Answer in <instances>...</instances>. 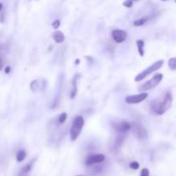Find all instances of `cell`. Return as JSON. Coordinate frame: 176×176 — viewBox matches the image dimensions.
<instances>
[{
	"mask_svg": "<svg viewBox=\"0 0 176 176\" xmlns=\"http://www.w3.org/2000/svg\"><path fill=\"white\" fill-rule=\"evenodd\" d=\"M172 102H173V95H172L171 92L168 91L165 94L162 101H161L159 103H157L156 106L154 107L155 113L156 114H158V115L164 114L170 108V107L172 105Z\"/></svg>",
	"mask_w": 176,
	"mask_h": 176,
	"instance_id": "cell-1",
	"label": "cell"
},
{
	"mask_svg": "<svg viewBox=\"0 0 176 176\" xmlns=\"http://www.w3.org/2000/svg\"><path fill=\"white\" fill-rule=\"evenodd\" d=\"M83 126H84L83 118L80 115L76 116L72 122V125L71 126V129H70V137H71L72 141H75L77 139V137H79V135L82 132V129H83Z\"/></svg>",
	"mask_w": 176,
	"mask_h": 176,
	"instance_id": "cell-2",
	"label": "cell"
},
{
	"mask_svg": "<svg viewBox=\"0 0 176 176\" xmlns=\"http://www.w3.org/2000/svg\"><path fill=\"white\" fill-rule=\"evenodd\" d=\"M163 64H164V61L161 60H161L156 61V62H155L153 65H151L150 66H149L144 71H143L142 72L137 74V75L136 76V77H135V81H136V82H140V81H142L143 79H144L149 75H150L151 73L155 72L156 71L159 70L161 66L163 65Z\"/></svg>",
	"mask_w": 176,
	"mask_h": 176,
	"instance_id": "cell-3",
	"label": "cell"
},
{
	"mask_svg": "<svg viewBox=\"0 0 176 176\" xmlns=\"http://www.w3.org/2000/svg\"><path fill=\"white\" fill-rule=\"evenodd\" d=\"M163 75L161 73L156 74L150 80L147 81L146 83H144V84H142L139 88H138V91H140L141 93H144V91H148L149 89H152L155 87H156L162 80Z\"/></svg>",
	"mask_w": 176,
	"mask_h": 176,
	"instance_id": "cell-4",
	"label": "cell"
},
{
	"mask_svg": "<svg viewBox=\"0 0 176 176\" xmlns=\"http://www.w3.org/2000/svg\"><path fill=\"white\" fill-rule=\"evenodd\" d=\"M132 130L135 137L139 140H144L147 138V132L144 127L139 123H133L132 124Z\"/></svg>",
	"mask_w": 176,
	"mask_h": 176,
	"instance_id": "cell-5",
	"label": "cell"
},
{
	"mask_svg": "<svg viewBox=\"0 0 176 176\" xmlns=\"http://www.w3.org/2000/svg\"><path fill=\"white\" fill-rule=\"evenodd\" d=\"M148 97V94L146 92L140 93L138 95H130L125 98V102L127 104H138L144 102Z\"/></svg>",
	"mask_w": 176,
	"mask_h": 176,
	"instance_id": "cell-6",
	"label": "cell"
},
{
	"mask_svg": "<svg viewBox=\"0 0 176 176\" xmlns=\"http://www.w3.org/2000/svg\"><path fill=\"white\" fill-rule=\"evenodd\" d=\"M105 160V156L102 154H94L91 156H88V157L85 160V164L86 166L90 167L93 165H96V164H101Z\"/></svg>",
	"mask_w": 176,
	"mask_h": 176,
	"instance_id": "cell-7",
	"label": "cell"
},
{
	"mask_svg": "<svg viewBox=\"0 0 176 176\" xmlns=\"http://www.w3.org/2000/svg\"><path fill=\"white\" fill-rule=\"evenodd\" d=\"M114 128L117 131L118 133H126L131 128H132V125L126 121V120H121L119 122H114V124H112Z\"/></svg>",
	"mask_w": 176,
	"mask_h": 176,
	"instance_id": "cell-8",
	"label": "cell"
},
{
	"mask_svg": "<svg viewBox=\"0 0 176 176\" xmlns=\"http://www.w3.org/2000/svg\"><path fill=\"white\" fill-rule=\"evenodd\" d=\"M127 34L125 30L114 29L112 31V37L116 43H123L126 39Z\"/></svg>",
	"mask_w": 176,
	"mask_h": 176,
	"instance_id": "cell-9",
	"label": "cell"
},
{
	"mask_svg": "<svg viewBox=\"0 0 176 176\" xmlns=\"http://www.w3.org/2000/svg\"><path fill=\"white\" fill-rule=\"evenodd\" d=\"M46 84V82L44 79H35L31 82L30 83V89L33 92H38L42 91L45 89V86Z\"/></svg>",
	"mask_w": 176,
	"mask_h": 176,
	"instance_id": "cell-10",
	"label": "cell"
},
{
	"mask_svg": "<svg viewBox=\"0 0 176 176\" xmlns=\"http://www.w3.org/2000/svg\"><path fill=\"white\" fill-rule=\"evenodd\" d=\"M79 75L78 74H76L75 76L72 79V89H71V93H70V97L71 99H74L77 94V83H76V80L78 78Z\"/></svg>",
	"mask_w": 176,
	"mask_h": 176,
	"instance_id": "cell-11",
	"label": "cell"
},
{
	"mask_svg": "<svg viewBox=\"0 0 176 176\" xmlns=\"http://www.w3.org/2000/svg\"><path fill=\"white\" fill-rule=\"evenodd\" d=\"M53 38L56 43H62L65 41V35L61 31H55L53 34Z\"/></svg>",
	"mask_w": 176,
	"mask_h": 176,
	"instance_id": "cell-12",
	"label": "cell"
},
{
	"mask_svg": "<svg viewBox=\"0 0 176 176\" xmlns=\"http://www.w3.org/2000/svg\"><path fill=\"white\" fill-rule=\"evenodd\" d=\"M125 139H126V134L125 133H118L116 139H115V144H114L115 149H119L121 146L122 144L124 143Z\"/></svg>",
	"mask_w": 176,
	"mask_h": 176,
	"instance_id": "cell-13",
	"label": "cell"
},
{
	"mask_svg": "<svg viewBox=\"0 0 176 176\" xmlns=\"http://www.w3.org/2000/svg\"><path fill=\"white\" fill-rule=\"evenodd\" d=\"M32 162H29L28 163L27 165H25L20 171V174H19V176H26L30 172L31 168H32Z\"/></svg>",
	"mask_w": 176,
	"mask_h": 176,
	"instance_id": "cell-14",
	"label": "cell"
},
{
	"mask_svg": "<svg viewBox=\"0 0 176 176\" xmlns=\"http://www.w3.org/2000/svg\"><path fill=\"white\" fill-rule=\"evenodd\" d=\"M136 44H137V51L140 54L141 57L144 56V42L143 40H137L136 41Z\"/></svg>",
	"mask_w": 176,
	"mask_h": 176,
	"instance_id": "cell-15",
	"label": "cell"
},
{
	"mask_svg": "<svg viewBox=\"0 0 176 176\" xmlns=\"http://www.w3.org/2000/svg\"><path fill=\"white\" fill-rule=\"evenodd\" d=\"M102 170V168L101 167V165H93V166H90V171H91L90 174H92V175H97Z\"/></svg>",
	"mask_w": 176,
	"mask_h": 176,
	"instance_id": "cell-16",
	"label": "cell"
},
{
	"mask_svg": "<svg viewBox=\"0 0 176 176\" xmlns=\"http://www.w3.org/2000/svg\"><path fill=\"white\" fill-rule=\"evenodd\" d=\"M26 157V152L24 150H19L16 154V161L21 162V161H24Z\"/></svg>",
	"mask_w": 176,
	"mask_h": 176,
	"instance_id": "cell-17",
	"label": "cell"
},
{
	"mask_svg": "<svg viewBox=\"0 0 176 176\" xmlns=\"http://www.w3.org/2000/svg\"><path fill=\"white\" fill-rule=\"evenodd\" d=\"M148 20V17H142L140 19H137V20H135L133 22V25L134 26H137V27H139V26H142L144 25Z\"/></svg>",
	"mask_w": 176,
	"mask_h": 176,
	"instance_id": "cell-18",
	"label": "cell"
},
{
	"mask_svg": "<svg viewBox=\"0 0 176 176\" xmlns=\"http://www.w3.org/2000/svg\"><path fill=\"white\" fill-rule=\"evenodd\" d=\"M168 66L172 71L176 70V59L175 58H171L168 60Z\"/></svg>",
	"mask_w": 176,
	"mask_h": 176,
	"instance_id": "cell-19",
	"label": "cell"
},
{
	"mask_svg": "<svg viewBox=\"0 0 176 176\" xmlns=\"http://www.w3.org/2000/svg\"><path fill=\"white\" fill-rule=\"evenodd\" d=\"M67 119V114L66 113H62L59 117V124H64Z\"/></svg>",
	"mask_w": 176,
	"mask_h": 176,
	"instance_id": "cell-20",
	"label": "cell"
},
{
	"mask_svg": "<svg viewBox=\"0 0 176 176\" xmlns=\"http://www.w3.org/2000/svg\"><path fill=\"white\" fill-rule=\"evenodd\" d=\"M129 166H130V168H131L132 169H133V170H137V169L139 168V163H138L137 161H132Z\"/></svg>",
	"mask_w": 176,
	"mask_h": 176,
	"instance_id": "cell-21",
	"label": "cell"
},
{
	"mask_svg": "<svg viewBox=\"0 0 176 176\" xmlns=\"http://www.w3.org/2000/svg\"><path fill=\"white\" fill-rule=\"evenodd\" d=\"M52 26H53V28L54 29H59V26H60V21L59 20H54L53 22V24H52Z\"/></svg>",
	"mask_w": 176,
	"mask_h": 176,
	"instance_id": "cell-22",
	"label": "cell"
},
{
	"mask_svg": "<svg viewBox=\"0 0 176 176\" xmlns=\"http://www.w3.org/2000/svg\"><path fill=\"white\" fill-rule=\"evenodd\" d=\"M123 5L126 8H132L133 5V2L132 1H125L123 3Z\"/></svg>",
	"mask_w": 176,
	"mask_h": 176,
	"instance_id": "cell-23",
	"label": "cell"
},
{
	"mask_svg": "<svg viewBox=\"0 0 176 176\" xmlns=\"http://www.w3.org/2000/svg\"><path fill=\"white\" fill-rule=\"evenodd\" d=\"M140 176H149V171L147 168H143L141 171Z\"/></svg>",
	"mask_w": 176,
	"mask_h": 176,
	"instance_id": "cell-24",
	"label": "cell"
},
{
	"mask_svg": "<svg viewBox=\"0 0 176 176\" xmlns=\"http://www.w3.org/2000/svg\"><path fill=\"white\" fill-rule=\"evenodd\" d=\"M11 67L10 66H7L6 68H5V70H4V72H5V73L6 74H9L11 72Z\"/></svg>",
	"mask_w": 176,
	"mask_h": 176,
	"instance_id": "cell-25",
	"label": "cell"
},
{
	"mask_svg": "<svg viewBox=\"0 0 176 176\" xmlns=\"http://www.w3.org/2000/svg\"><path fill=\"white\" fill-rule=\"evenodd\" d=\"M3 69V60L0 58V71Z\"/></svg>",
	"mask_w": 176,
	"mask_h": 176,
	"instance_id": "cell-26",
	"label": "cell"
},
{
	"mask_svg": "<svg viewBox=\"0 0 176 176\" xmlns=\"http://www.w3.org/2000/svg\"><path fill=\"white\" fill-rule=\"evenodd\" d=\"M3 10V4H2V3H0V11Z\"/></svg>",
	"mask_w": 176,
	"mask_h": 176,
	"instance_id": "cell-27",
	"label": "cell"
},
{
	"mask_svg": "<svg viewBox=\"0 0 176 176\" xmlns=\"http://www.w3.org/2000/svg\"><path fill=\"white\" fill-rule=\"evenodd\" d=\"M76 65L79 64V59H76Z\"/></svg>",
	"mask_w": 176,
	"mask_h": 176,
	"instance_id": "cell-28",
	"label": "cell"
},
{
	"mask_svg": "<svg viewBox=\"0 0 176 176\" xmlns=\"http://www.w3.org/2000/svg\"><path fill=\"white\" fill-rule=\"evenodd\" d=\"M76 176H84V175H76Z\"/></svg>",
	"mask_w": 176,
	"mask_h": 176,
	"instance_id": "cell-29",
	"label": "cell"
}]
</instances>
